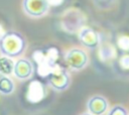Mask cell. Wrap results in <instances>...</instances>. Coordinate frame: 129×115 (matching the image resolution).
<instances>
[{"label":"cell","instance_id":"obj_8","mask_svg":"<svg viewBox=\"0 0 129 115\" xmlns=\"http://www.w3.org/2000/svg\"><path fill=\"white\" fill-rule=\"evenodd\" d=\"M44 96H45V92L43 85L38 81H32L27 88V93H26L27 100L31 103H37L41 101Z\"/></svg>","mask_w":129,"mask_h":115},{"label":"cell","instance_id":"obj_15","mask_svg":"<svg viewBox=\"0 0 129 115\" xmlns=\"http://www.w3.org/2000/svg\"><path fill=\"white\" fill-rule=\"evenodd\" d=\"M81 115H92V114H90V113H84V114H81Z\"/></svg>","mask_w":129,"mask_h":115},{"label":"cell","instance_id":"obj_9","mask_svg":"<svg viewBox=\"0 0 129 115\" xmlns=\"http://www.w3.org/2000/svg\"><path fill=\"white\" fill-rule=\"evenodd\" d=\"M15 90V84L10 76L0 75V93L2 95H11Z\"/></svg>","mask_w":129,"mask_h":115},{"label":"cell","instance_id":"obj_12","mask_svg":"<svg viewBox=\"0 0 129 115\" xmlns=\"http://www.w3.org/2000/svg\"><path fill=\"white\" fill-rule=\"evenodd\" d=\"M118 46L120 49L124 50V51H127L129 50V36L128 35H122L119 37L118 41Z\"/></svg>","mask_w":129,"mask_h":115},{"label":"cell","instance_id":"obj_3","mask_svg":"<svg viewBox=\"0 0 129 115\" xmlns=\"http://www.w3.org/2000/svg\"><path fill=\"white\" fill-rule=\"evenodd\" d=\"M66 66L73 71H80L88 64V54L81 48H72L64 55Z\"/></svg>","mask_w":129,"mask_h":115},{"label":"cell","instance_id":"obj_14","mask_svg":"<svg viewBox=\"0 0 129 115\" xmlns=\"http://www.w3.org/2000/svg\"><path fill=\"white\" fill-rule=\"evenodd\" d=\"M62 2H63V0H47L49 7L50 6H59L62 4Z\"/></svg>","mask_w":129,"mask_h":115},{"label":"cell","instance_id":"obj_4","mask_svg":"<svg viewBox=\"0 0 129 115\" xmlns=\"http://www.w3.org/2000/svg\"><path fill=\"white\" fill-rule=\"evenodd\" d=\"M22 9L27 16L40 18L48 12L49 5L47 0H22Z\"/></svg>","mask_w":129,"mask_h":115},{"label":"cell","instance_id":"obj_11","mask_svg":"<svg viewBox=\"0 0 129 115\" xmlns=\"http://www.w3.org/2000/svg\"><path fill=\"white\" fill-rule=\"evenodd\" d=\"M108 115H129V114L125 107L121 105H115L110 109Z\"/></svg>","mask_w":129,"mask_h":115},{"label":"cell","instance_id":"obj_13","mask_svg":"<svg viewBox=\"0 0 129 115\" xmlns=\"http://www.w3.org/2000/svg\"><path fill=\"white\" fill-rule=\"evenodd\" d=\"M120 65L123 69H129V55H123L120 59Z\"/></svg>","mask_w":129,"mask_h":115},{"label":"cell","instance_id":"obj_7","mask_svg":"<svg viewBox=\"0 0 129 115\" xmlns=\"http://www.w3.org/2000/svg\"><path fill=\"white\" fill-rule=\"evenodd\" d=\"M89 113L92 115H103L108 109V102L105 97L95 95L91 97L87 103Z\"/></svg>","mask_w":129,"mask_h":115},{"label":"cell","instance_id":"obj_5","mask_svg":"<svg viewBox=\"0 0 129 115\" xmlns=\"http://www.w3.org/2000/svg\"><path fill=\"white\" fill-rule=\"evenodd\" d=\"M33 72H34V67L28 59L19 58L16 62H14L13 75L18 80L26 81L30 79L33 75Z\"/></svg>","mask_w":129,"mask_h":115},{"label":"cell","instance_id":"obj_6","mask_svg":"<svg viewBox=\"0 0 129 115\" xmlns=\"http://www.w3.org/2000/svg\"><path fill=\"white\" fill-rule=\"evenodd\" d=\"M79 39L84 46L90 49L97 48L100 43L99 33L92 27H87V26L81 28L79 32Z\"/></svg>","mask_w":129,"mask_h":115},{"label":"cell","instance_id":"obj_10","mask_svg":"<svg viewBox=\"0 0 129 115\" xmlns=\"http://www.w3.org/2000/svg\"><path fill=\"white\" fill-rule=\"evenodd\" d=\"M14 61L13 59L1 55L0 56V75L1 76H10L13 74Z\"/></svg>","mask_w":129,"mask_h":115},{"label":"cell","instance_id":"obj_1","mask_svg":"<svg viewBox=\"0 0 129 115\" xmlns=\"http://www.w3.org/2000/svg\"><path fill=\"white\" fill-rule=\"evenodd\" d=\"M27 42L18 31L9 30L0 36V53L10 59H19L25 51Z\"/></svg>","mask_w":129,"mask_h":115},{"label":"cell","instance_id":"obj_2","mask_svg":"<svg viewBox=\"0 0 129 115\" xmlns=\"http://www.w3.org/2000/svg\"><path fill=\"white\" fill-rule=\"evenodd\" d=\"M47 80L49 86L53 90L58 92L64 91L71 83V78L67 73V71L57 64H55L51 72L48 74Z\"/></svg>","mask_w":129,"mask_h":115}]
</instances>
